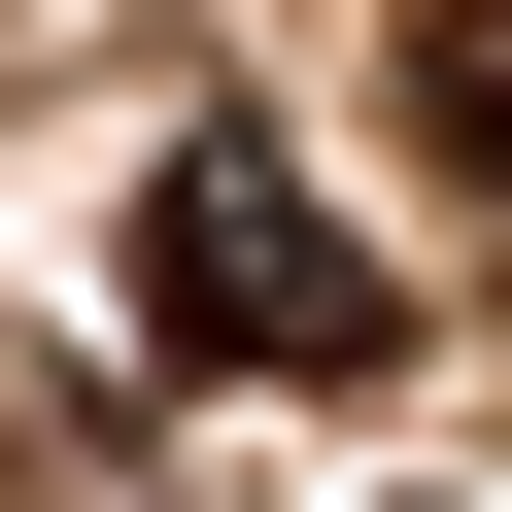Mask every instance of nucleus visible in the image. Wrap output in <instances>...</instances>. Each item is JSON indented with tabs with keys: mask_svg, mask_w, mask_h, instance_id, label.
I'll list each match as a JSON object with an SVG mask.
<instances>
[{
	"mask_svg": "<svg viewBox=\"0 0 512 512\" xmlns=\"http://www.w3.org/2000/svg\"><path fill=\"white\" fill-rule=\"evenodd\" d=\"M137 342H171V376H274V410H342V376H410V274H376V239H342L274 137L205 103V137L137 171Z\"/></svg>",
	"mask_w": 512,
	"mask_h": 512,
	"instance_id": "f257e3e1",
	"label": "nucleus"
},
{
	"mask_svg": "<svg viewBox=\"0 0 512 512\" xmlns=\"http://www.w3.org/2000/svg\"><path fill=\"white\" fill-rule=\"evenodd\" d=\"M410 103H444V171H512V0H444V35H410Z\"/></svg>",
	"mask_w": 512,
	"mask_h": 512,
	"instance_id": "f03ea898",
	"label": "nucleus"
}]
</instances>
